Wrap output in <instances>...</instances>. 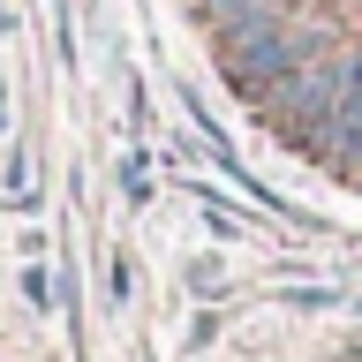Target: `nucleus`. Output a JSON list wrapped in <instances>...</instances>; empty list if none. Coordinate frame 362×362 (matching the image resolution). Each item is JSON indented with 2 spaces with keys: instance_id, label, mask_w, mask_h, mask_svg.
Here are the masks:
<instances>
[{
  "instance_id": "obj_1",
  "label": "nucleus",
  "mask_w": 362,
  "mask_h": 362,
  "mask_svg": "<svg viewBox=\"0 0 362 362\" xmlns=\"http://www.w3.org/2000/svg\"><path fill=\"white\" fill-rule=\"evenodd\" d=\"M347 106V76H339V53H317V61H302L287 76V83L264 98V121L279 144H294V151H325V136H332V113Z\"/></svg>"
},
{
  "instance_id": "obj_2",
  "label": "nucleus",
  "mask_w": 362,
  "mask_h": 362,
  "mask_svg": "<svg viewBox=\"0 0 362 362\" xmlns=\"http://www.w3.org/2000/svg\"><path fill=\"white\" fill-rule=\"evenodd\" d=\"M317 53H325V45H317V38H294V30H287V16H279V23H264L257 38L219 45V76L242 90V98H257V106H264L272 90L287 83L302 61H317Z\"/></svg>"
},
{
  "instance_id": "obj_3",
  "label": "nucleus",
  "mask_w": 362,
  "mask_h": 362,
  "mask_svg": "<svg viewBox=\"0 0 362 362\" xmlns=\"http://www.w3.org/2000/svg\"><path fill=\"white\" fill-rule=\"evenodd\" d=\"M317 158H325L332 174H347V181L362 174V90H347V106L332 113V136H325V151H317Z\"/></svg>"
},
{
  "instance_id": "obj_4",
  "label": "nucleus",
  "mask_w": 362,
  "mask_h": 362,
  "mask_svg": "<svg viewBox=\"0 0 362 362\" xmlns=\"http://www.w3.org/2000/svg\"><path fill=\"white\" fill-rule=\"evenodd\" d=\"M204 23L219 30V45H234V38H257L264 23H279V0H211Z\"/></svg>"
},
{
  "instance_id": "obj_5",
  "label": "nucleus",
  "mask_w": 362,
  "mask_h": 362,
  "mask_svg": "<svg viewBox=\"0 0 362 362\" xmlns=\"http://www.w3.org/2000/svg\"><path fill=\"white\" fill-rule=\"evenodd\" d=\"M189 287H197L204 302H219V279H211V264H189Z\"/></svg>"
},
{
  "instance_id": "obj_6",
  "label": "nucleus",
  "mask_w": 362,
  "mask_h": 362,
  "mask_svg": "<svg viewBox=\"0 0 362 362\" xmlns=\"http://www.w3.org/2000/svg\"><path fill=\"white\" fill-rule=\"evenodd\" d=\"M197 8H211V0H197Z\"/></svg>"
}]
</instances>
